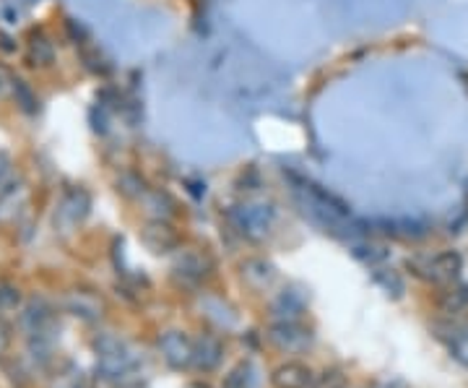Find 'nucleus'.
Listing matches in <instances>:
<instances>
[{
	"mask_svg": "<svg viewBox=\"0 0 468 388\" xmlns=\"http://www.w3.org/2000/svg\"><path fill=\"white\" fill-rule=\"evenodd\" d=\"M50 388H83V373L76 365H65L53 378Z\"/></svg>",
	"mask_w": 468,
	"mask_h": 388,
	"instance_id": "f8f14e48",
	"label": "nucleus"
},
{
	"mask_svg": "<svg viewBox=\"0 0 468 388\" xmlns=\"http://www.w3.org/2000/svg\"><path fill=\"white\" fill-rule=\"evenodd\" d=\"M378 281H380V284L386 287L387 292H390V284H393L396 289H401V292H404V281L396 277V274H387V277H378Z\"/></svg>",
	"mask_w": 468,
	"mask_h": 388,
	"instance_id": "dca6fc26",
	"label": "nucleus"
},
{
	"mask_svg": "<svg viewBox=\"0 0 468 388\" xmlns=\"http://www.w3.org/2000/svg\"><path fill=\"white\" fill-rule=\"evenodd\" d=\"M8 344H11V329L0 321V355L8 349Z\"/></svg>",
	"mask_w": 468,
	"mask_h": 388,
	"instance_id": "f3484780",
	"label": "nucleus"
},
{
	"mask_svg": "<svg viewBox=\"0 0 468 388\" xmlns=\"http://www.w3.org/2000/svg\"><path fill=\"white\" fill-rule=\"evenodd\" d=\"M159 352L166 360L169 367L174 370H183L188 365H193V341L185 336L183 332H166L159 336Z\"/></svg>",
	"mask_w": 468,
	"mask_h": 388,
	"instance_id": "7ed1b4c3",
	"label": "nucleus"
},
{
	"mask_svg": "<svg viewBox=\"0 0 468 388\" xmlns=\"http://www.w3.org/2000/svg\"><path fill=\"white\" fill-rule=\"evenodd\" d=\"M86 211H89V195L86 194H71L65 198V203H63V209H60V214L63 217H68L71 222H79L86 217Z\"/></svg>",
	"mask_w": 468,
	"mask_h": 388,
	"instance_id": "9d476101",
	"label": "nucleus"
},
{
	"mask_svg": "<svg viewBox=\"0 0 468 388\" xmlns=\"http://www.w3.org/2000/svg\"><path fill=\"white\" fill-rule=\"evenodd\" d=\"M97 360H99V373L110 381V384H131V378L136 375V355L128 349V344L112 333H105L97 339Z\"/></svg>",
	"mask_w": 468,
	"mask_h": 388,
	"instance_id": "f257e3e1",
	"label": "nucleus"
},
{
	"mask_svg": "<svg viewBox=\"0 0 468 388\" xmlns=\"http://www.w3.org/2000/svg\"><path fill=\"white\" fill-rule=\"evenodd\" d=\"M5 177H8V162H5V160H0V183H3Z\"/></svg>",
	"mask_w": 468,
	"mask_h": 388,
	"instance_id": "a211bd4d",
	"label": "nucleus"
},
{
	"mask_svg": "<svg viewBox=\"0 0 468 388\" xmlns=\"http://www.w3.org/2000/svg\"><path fill=\"white\" fill-rule=\"evenodd\" d=\"M53 56H55V50H53V45L45 37H34L31 39V45H29V60H31V65H50Z\"/></svg>",
	"mask_w": 468,
	"mask_h": 388,
	"instance_id": "9b49d317",
	"label": "nucleus"
},
{
	"mask_svg": "<svg viewBox=\"0 0 468 388\" xmlns=\"http://www.w3.org/2000/svg\"><path fill=\"white\" fill-rule=\"evenodd\" d=\"M240 220H243V227L248 232H268L274 211H266V206H245L240 211Z\"/></svg>",
	"mask_w": 468,
	"mask_h": 388,
	"instance_id": "6e6552de",
	"label": "nucleus"
},
{
	"mask_svg": "<svg viewBox=\"0 0 468 388\" xmlns=\"http://www.w3.org/2000/svg\"><path fill=\"white\" fill-rule=\"evenodd\" d=\"M185 388H211L208 384H200V381H193V384H188Z\"/></svg>",
	"mask_w": 468,
	"mask_h": 388,
	"instance_id": "6ab92c4d",
	"label": "nucleus"
},
{
	"mask_svg": "<svg viewBox=\"0 0 468 388\" xmlns=\"http://www.w3.org/2000/svg\"><path fill=\"white\" fill-rule=\"evenodd\" d=\"M268 341L281 352H302L310 347L312 333H310V329L294 323V321H284V323H276L274 329L268 332Z\"/></svg>",
	"mask_w": 468,
	"mask_h": 388,
	"instance_id": "20e7f679",
	"label": "nucleus"
},
{
	"mask_svg": "<svg viewBox=\"0 0 468 388\" xmlns=\"http://www.w3.org/2000/svg\"><path fill=\"white\" fill-rule=\"evenodd\" d=\"M312 388H346V378L338 370H326Z\"/></svg>",
	"mask_w": 468,
	"mask_h": 388,
	"instance_id": "4468645a",
	"label": "nucleus"
},
{
	"mask_svg": "<svg viewBox=\"0 0 468 388\" xmlns=\"http://www.w3.org/2000/svg\"><path fill=\"white\" fill-rule=\"evenodd\" d=\"M409 269H413V274H419L427 281H435V284H447L458 277L461 272V255L447 250L440 255H432V258H416L409 261Z\"/></svg>",
	"mask_w": 468,
	"mask_h": 388,
	"instance_id": "f03ea898",
	"label": "nucleus"
},
{
	"mask_svg": "<svg viewBox=\"0 0 468 388\" xmlns=\"http://www.w3.org/2000/svg\"><path fill=\"white\" fill-rule=\"evenodd\" d=\"M193 365L200 370H214L221 360V341L217 336H200L193 344Z\"/></svg>",
	"mask_w": 468,
	"mask_h": 388,
	"instance_id": "0eeeda50",
	"label": "nucleus"
},
{
	"mask_svg": "<svg viewBox=\"0 0 468 388\" xmlns=\"http://www.w3.org/2000/svg\"><path fill=\"white\" fill-rule=\"evenodd\" d=\"M21 323H24V329H27L31 336H45L47 329H50V323H53V310L45 306L42 300H34L31 306L27 307V313L21 315Z\"/></svg>",
	"mask_w": 468,
	"mask_h": 388,
	"instance_id": "423d86ee",
	"label": "nucleus"
},
{
	"mask_svg": "<svg viewBox=\"0 0 468 388\" xmlns=\"http://www.w3.org/2000/svg\"><path fill=\"white\" fill-rule=\"evenodd\" d=\"M447 347H450L453 360L468 367V326H455L450 339H447Z\"/></svg>",
	"mask_w": 468,
	"mask_h": 388,
	"instance_id": "1a4fd4ad",
	"label": "nucleus"
},
{
	"mask_svg": "<svg viewBox=\"0 0 468 388\" xmlns=\"http://www.w3.org/2000/svg\"><path fill=\"white\" fill-rule=\"evenodd\" d=\"M245 370H248V365H240L237 370H232L229 378H226V384H224V388H248V378H243Z\"/></svg>",
	"mask_w": 468,
	"mask_h": 388,
	"instance_id": "2eb2a0df",
	"label": "nucleus"
},
{
	"mask_svg": "<svg viewBox=\"0 0 468 388\" xmlns=\"http://www.w3.org/2000/svg\"><path fill=\"white\" fill-rule=\"evenodd\" d=\"M274 388H310L312 386V370L302 362H284L271 373Z\"/></svg>",
	"mask_w": 468,
	"mask_h": 388,
	"instance_id": "39448f33",
	"label": "nucleus"
},
{
	"mask_svg": "<svg viewBox=\"0 0 468 388\" xmlns=\"http://www.w3.org/2000/svg\"><path fill=\"white\" fill-rule=\"evenodd\" d=\"M19 303H21L19 287H13L8 281H0V307H16Z\"/></svg>",
	"mask_w": 468,
	"mask_h": 388,
	"instance_id": "ddd939ff",
	"label": "nucleus"
}]
</instances>
